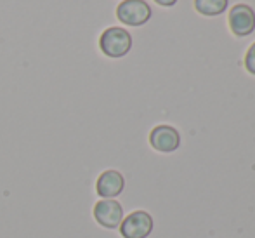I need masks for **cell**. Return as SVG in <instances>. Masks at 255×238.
<instances>
[{"label": "cell", "mask_w": 255, "mask_h": 238, "mask_svg": "<svg viewBox=\"0 0 255 238\" xmlns=\"http://www.w3.org/2000/svg\"><path fill=\"white\" fill-rule=\"evenodd\" d=\"M99 47L108 57H113V59L124 57L132 49V37L125 28L111 26L104 30L99 37Z\"/></svg>", "instance_id": "6da1fadb"}, {"label": "cell", "mask_w": 255, "mask_h": 238, "mask_svg": "<svg viewBox=\"0 0 255 238\" xmlns=\"http://www.w3.org/2000/svg\"><path fill=\"white\" fill-rule=\"evenodd\" d=\"M117 17L128 26H141L151 17V7L144 0H124L117 7Z\"/></svg>", "instance_id": "7a4b0ae2"}, {"label": "cell", "mask_w": 255, "mask_h": 238, "mask_svg": "<svg viewBox=\"0 0 255 238\" xmlns=\"http://www.w3.org/2000/svg\"><path fill=\"white\" fill-rule=\"evenodd\" d=\"M124 238H148L153 232V218L146 211L128 214L118 226Z\"/></svg>", "instance_id": "3957f363"}, {"label": "cell", "mask_w": 255, "mask_h": 238, "mask_svg": "<svg viewBox=\"0 0 255 238\" xmlns=\"http://www.w3.org/2000/svg\"><path fill=\"white\" fill-rule=\"evenodd\" d=\"M94 219L103 228L115 230L124 221V207L115 198H103L94 205Z\"/></svg>", "instance_id": "277c9868"}, {"label": "cell", "mask_w": 255, "mask_h": 238, "mask_svg": "<svg viewBox=\"0 0 255 238\" xmlns=\"http://www.w3.org/2000/svg\"><path fill=\"white\" fill-rule=\"evenodd\" d=\"M229 28L236 37H247L255 30V12L247 3H238L229 12Z\"/></svg>", "instance_id": "5b68a950"}, {"label": "cell", "mask_w": 255, "mask_h": 238, "mask_svg": "<svg viewBox=\"0 0 255 238\" xmlns=\"http://www.w3.org/2000/svg\"><path fill=\"white\" fill-rule=\"evenodd\" d=\"M149 144L156 151L172 153L181 144V136H179L177 129L170 127V125H156L149 134Z\"/></svg>", "instance_id": "8992f818"}, {"label": "cell", "mask_w": 255, "mask_h": 238, "mask_svg": "<svg viewBox=\"0 0 255 238\" xmlns=\"http://www.w3.org/2000/svg\"><path fill=\"white\" fill-rule=\"evenodd\" d=\"M125 188V179L118 171H104L96 181V191L101 198H117Z\"/></svg>", "instance_id": "52a82bcc"}, {"label": "cell", "mask_w": 255, "mask_h": 238, "mask_svg": "<svg viewBox=\"0 0 255 238\" xmlns=\"http://www.w3.org/2000/svg\"><path fill=\"white\" fill-rule=\"evenodd\" d=\"M195 7L203 16H217L228 9V0H195Z\"/></svg>", "instance_id": "ba28073f"}, {"label": "cell", "mask_w": 255, "mask_h": 238, "mask_svg": "<svg viewBox=\"0 0 255 238\" xmlns=\"http://www.w3.org/2000/svg\"><path fill=\"white\" fill-rule=\"evenodd\" d=\"M245 68L249 70V73L255 75V42L250 45L249 52L245 56Z\"/></svg>", "instance_id": "9c48e42d"}, {"label": "cell", "mask_w": 255, "mask_h": 238, "mask_svg": "<svg viewBox=\"0 0 255 238\" xmlns=\"http://www.w3.org/2000/svg\"><path fill=\"white\" fill-rule=\"evenodd\" d=\"M154 2L160 3V5H163V7H172V5H175L177 0H154Z\"/></svg>", "instance_id": "30bf717a"}]
</instances>
